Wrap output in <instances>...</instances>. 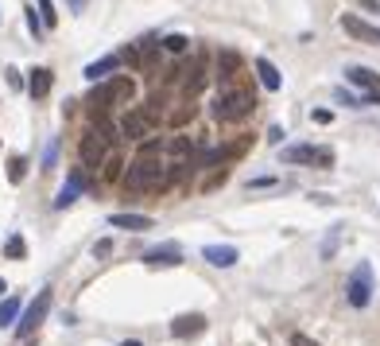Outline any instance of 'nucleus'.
I'll return each instance as SVG.
<instances>
[{"label": "nucleus", "mask_w": 380, "mask_h": 346, "mask_svg": "<svg viewBox=\"0 0 380 346\" xmlns=\"http://www.w3.org/2000/svg\"><path fill=\"white\" fill-rule=\"evenodd\" d=\"M372 292H377V276H372V264L361 261L349 273V280H345V299L353 304V308H368L372 304Z\"/></svg>", "instance_id": "20e7f679"}, {"label": "nucleus", "mask_w": 380, "mask_h": 346, "mask_svg": "<svg viewBox=\"0 0 380 346\" xmlns=\"http://www.w3.org/2000/svg\"><path fill=\"white\" fill-rule=\"evenodd\" d=\"M124 183H128L132 191H148V187H159V183H163V164H159L155 144H148V148H144V152L128 164V171H124Z\"/></svg>", "instance_id": "f257e3e1"}, {"label": "nucleus", "mask_w": 380, "mask_h": 346, "mask_svg": "<svg viewBox=\"0 0 380 346\" xmlns=\"http://www.w3.org/2000/svg\"><path fill=\"white\" fill-rule=\"evenodd\" d=\"M284 164H334V152L314 148V144H291L284 148Z\"/></svg>", "instance_id": "39448f33"}, {"label": "nucleus", "mask_w": 380, "mask_h": 346, "mask_svg": "<svg viewBox=\"0 0 380 346\" xmlns=\"http://www.w3.org/2000/svg\"><path fill=\"white\" fill-rule=\"evenodd\" d=\"M345 82H353L357 90H365V101H380V74L368 71V66H349L345 71Z\"/></svg>", "instance_id": "423d86ee"}, {"label": "nucleus", "mask_w": 380, "mask_h": 346, "mask_svg": "<svg viewBox=\"0 0 380 346\" xmlns=\"http://www.w3.org/2000/svg\"><path fill=\"white\" fill-rule=\"evenodd\" d=\"M27 27H31V36H39V32H43V20L36 16V8H27Z\"/></svg>", "instance_id": "a878e982"}, {"label": "nucleus", "mask_w": 380, "mask_h": 346, "mask_svg": "<svg viewBox=\"0 0 380 346\" xmlns=\"http://www.w3.org/2000/svg\"><path fill=\"white\" fill-rule=\"evenodd\" d=\"M120 132H124V140H140V136H148V132H152V113H124Z\"/></svg>", "instance_id": "9b49d317"}, {"label": "nucleus", "mask_w": 380, "mask_h": 346, "mask_svg": "<svg viewBox=\"0 0 380 346\" xmlns=\"http://www.w3.org/2000/svg\"><path fill=\"white\" fill-rule=\"evenodd\" d=\"M39 20H43V27L59 24V12H55V4H51V0H39Z\"/></svg>", "instance_id": "4be33fe9"}, {"label": "nucleus", "mask_w": 380, "mask_h": 346, "mask_svg": "<svg viewBox=\"0 0 380 346\" xmlns=\"http://www.w3.org/2000/svg\"><path fill=\"white\" fill-rule=\"evenodd\" d=\"M342 27H345V36L361 39V43H380V27H377V24H365V20H361V16H353V12L342 16Z\"/></svg>", "instance_id": "6e6552de"}, {"label": "nucleus", "mask_w": 380, "mask_h": 346, "mask_svg": "<svg viewBox=\"0 0 380 346\" xmlns=\"http://www.w3.org/2000/svg\"><path fill=\"white\" fill-rule=\"evenodd\" d=\"M24 171H27V160H24V156H16V160H12V167H8V180H12V183H20V180H24Z\"/></svg>", "instance_id": "b1692460"}, {"label": "nucleus", "mask_w": 380, "mask_h": 346, "mask_svg": "<svg viewBox=\"0 0 380 346\" xmlns=\"http://www.w3.org/2000/svg\"><path fill=\"white\" fill-rule=\"evenodd\" d=\"M202 257L214 264V269H233V264H237V249H233V245H206Z\"/></svg>", "instance_id": "f8f14e48"}, {"label": "nucleus", "mask_w": 380, "mask_h": 346, "mask_svg": "<svg viewBox=\"0 0 380 346\" xmlns=\"http://www.w3.org/2000/svg\"><path fill=\"white\" fill-rule=\"evenodd\" d=\"M252 66H256V74H260V86H264V90H272V94H275V90L284 86V78H280V71H275V66H272V62H268V59H256V62H252Z\"/></svg>", "instance_id": "f3484780"}, {"label": "nucleus", "mask_w": 380, "mask_h": 346, "mask_svg": "<svg viewBox=\"0 0 380 346\" xmlns=\"http://www.w3.org/2000/svg\"><path fill=\"white\" fill-rule=\"evenodd\" d=\"M78 191H82V171H70V180H66V187L59 191V199H55V210H66V206L78 199Z\"/></svg>", "instance_id": "2eb2a0df"}, {"label": "nucleus", "mask_w": 380, "mask_h": 346, "mask_svg": "<svg viewBox=\"0 0 380 346\" xmlns=\"http://www.w3.org/2000/svg\"><path fill=\"white\" fill-rule=\"evenodd\" d=\"M144 261L152 269H175V264H182V249L178 245H155V249L144 253Z\"/></svg>", "instance_id": "9d476101"}, {"label": "nucleus", "mask_w": 380, "mask_h": 346, "mask_svg": "<svg viewBox=\"0 0 380 346\" xmlns=\"http://www.w3.org/2000/svg\"><path fill=\"white\" fill-rule=\"evenodd\" d=\"M78 152H82L85 167H101V160H105V136H101V132H85Z\"/></svg>", "instance_id": "1a4fd4ad"}, {"label": "nucleus", "mask_w": 380, "mask_h": 346, "mask_svg": "<svg viewBox=\"0 0 380 346\" xmlns=\"http://www.w3.org/2000/svg\"><path fill=\"white\" fill-rule=\"evenodd\" d=\"M252 106H256V97L249 94V90H241V86H233V90H221L214 101V117L217 121H245L252 113Z\"/></svg>", "instance_id": "f03ea898"}, {"label": "nucleus", "mask_w": 380, "mask_h": 346, "mask_svg": "<svg viewBox=\"0 0 380 346\" xmlns=\"http://www.w3.org/2000/svg\"><path fill=\"white\" fill-rule=\"evenodd\" d=\"M291 346H318L314 338H307V334H291Z\"/></svg>", "instance_id": "c85d7f7f"}, {"label": "nucleus", "mask_w": 380, "mask_h": 346, "mask_svg": "<svg viewBox=\"0 0 380 346\" xmlns=\"http://www.w3.org/2000/svg\"><path fill=\"white\" fill-rule=\"evenodd\" d=\"M163 47H167V51H175V55H178V51H187V47H190V39H187V36H178V32H175V36H167V39H163Z\"/></svg>", "instance_id": "5701e85b"}, {"label": "nucleus", "mask_w": 380, "mask_h": 346, "mask_svg": "<svg viewBox=\"0 0 380 346\" xmlns=\"http://www.w3.org/2000/svg\"><path fill=\"white\" fill-rule=\"evenodd\" d=\"M109 226H117V230H152L155 222L148 214H113L109 218Z\"/></svg>", "instance_id": "a211bd4d"}, {"label": "nucleus", "mask_w": 380, "mask_h": 346, "mask_svg": "<svg viewBox=\"0 0 380 346\" xmlns=\"http://www.w3.org/2000/svg\"><path fill=\"white\" fill-rule=\"evenodd\" d=\"M202 327H206V319L194 311V315H178V319L171 323V334H175V338H187V334H202Z\"/></svg>", "instance_id": "ddd939ff"}, {"label": "nucleus", "mask_w": 380, "mask_h": 346, "mask_svg": "<svg viewBox=\"0 0 380 346\" xmlns=\"http://www.w3.org/2000/svg\"><path fill=\"white\" fill-rule=\"evenodd\" d=\"M310 121H318V125H330L334 113H330V109H314V113H310Z\"/></svg>", "instance_id": "cd10ccee"}, {"label": "nucleus", "mask_w": 380, "mask_h": 346, "mask_svg": "<svg viewBox=\"0 0 380 346\" xmlns=\"http://www.w3.org/2000/svg\"><path fill=\"white\" fill-rule=\"evenodd\" d=\"M16 315H20V299H16V296H8L4 304H0V327H8V323H12Z\"/></svg>", "instance_id": "412c9836"}, {"label": "nucleus", "mask_w": 380, "mask_h": 346, "mask_svg": "<svg viewBox=\"0 0 380 346\" xmlns=\"http://www.w3.org/2000/svg\"><path fill=\"white\" fill-rule=\"evenodd\" d=\"M237 66H241V59L233 55V51L217 55V74H221V78H233V74H237Z\"/></svg>", "instance_id": "6ab92c4d"}, {"label": "nucleus", "mask_w": 380, "mask_h": 346, "mask_svg": "<svg viewBox=\"0 0 380 346\" xmlns=\"http://www.w3.org/2000/svg\"><path fill=\"white\" fill-rule=\"evenodd\" d=\"M47 311H51V288H43V292H39V296H36V304H31V308L24 311V323H20V334H24V338H27V334L36 331L39 323L47 319Z\"/></svg>", "instance_id": "0eeeda50"}, {"label": "nucleus", "mask_w": 380, "mask_h": 346, "mask_svg": "<svg viewBox=\"0 0 380 346\" xmlns=\"http://www.w3.org/2000/svg\"><path fill=\"white\" fill-rule=\"evenodd\" d=\"M24 253H27V245H24V238H20V234H12V238L4 241V257H8V261H20Z\"/></svg>", "instance_id": "aec40b11"}, {"label": "nucleus", "mask_w": 380, "mask_h": 346, "mask_svg": "<svg viewBox=\"0 0 380 346\" xmlns=\"http://www.w3.org/2000/svg\"><path fill=\"white\" fill-rule=\"evenodd\" d=\"M51 82H55V74H51L47 66H36L31 78H27V94H31V97H47L51 94Z\"/></svg>", "instance_id": "4468645a"}, {"label": "nucleus", "mask_w": 380, "mask_h": 346, "mask_svg": "<svg viewBox=\"0 0 380 346\" xmlns=\"http://www.w3.org/2000/svg\"><path fill=\"white\" fill-rule=\"evenodd\" d=\"M117 66H120V55H105V59H97V62H90V66H85V78H90V82H97V78H109Z\"/></svg>", "instance_id": "dca6fc26"}, {"label": "nucleus", "mask_w": 380, "mask_h": 346, "mask_svg": "<svg viewBox=\"0 0 380 346\" xmlns=\"http://www.w3.org/2000/svg\"><path fill=\"white\" fill-rule=\"evenodd\" d=\"M338 234H342V226L330 230V238H326V245H322V257H334V249H338Z\"/></svg>", "instance_id": "393cba45"}, {"label": "nucleus", "mask_w": 380, "mask_h": 346, "mask_svg": "<svg viewBox=\"0 0 380 346\" xmlns=\"http://www.w3.org/2000/svg\"><path fill=\"white\" fill-rule=\"evenodd\" d=\"M167 148H171V152H175V156H182V152H187V148H190V140H187V136H175V140L167 144Z\"/></svg>", "instance_id": "bb28decb"}, {"label": "nucleus", "mask_w": 380, "mask_h": 346, "mask_svg": "<svg viewBox=\"0 0 380 346\" xmlns=\"http://www.w3.org/2000/svg\"><path fill=\"white\" fill-rule=\"evenodd\" d=\"M132 94H136V86H132L128 74H120V78H109V82H101L90 94V106L94 109H109V106H128Z\"/></svg>", "instance_id": "7ed1b4c3"}, {"label": "nucleus", "mask_w": 380, "mask_h": 346, "mask_svg": "<svg viewBox=\"0 0 380 346\" xmlns=\"http://www.w3.org/2000/svg\"><path fill=\"white\" fill-rule=\"evenodd\" d=\"M124 346H140V343H136V338H132V343H124Z\"/></svg>", "instance_id": "c756f323"}, {"label": "nucleus", "mask_w": 380, "mask_h": 346, "mask_svg": "<svg viewBox=\"0 0 380 346\" xmlns=\"http://www.w3.org/2000/svg\"><path fill=\"white\" fill-rule=\"evenodd\" d=\"M0 296H4V280H0Z\"/></svg>", "instance_id": "7c9ffc66"}]
</instances>
